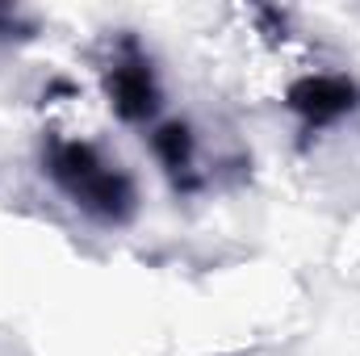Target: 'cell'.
I'll use <instances>...</instances> for the list:
<instances>
[{
	"label": "cell",
	"mask_w": 360,
	"mask_h": 356,
	"mask_svg": "<svg viewBox=\"0 0 360 356\" xmlns=\"http://www.w3.org/2000/svg\"><path fill=\"white\" fill-rule=\"evenodd\" d=\"M293 101H297V109H306L310 117H335V113H344L348 105H352V84L348 80H331V76H323V80H306L302 89L293 92Z\"/></svg>",
	"instance_id": "6da1fadb"
}]
</instances>
